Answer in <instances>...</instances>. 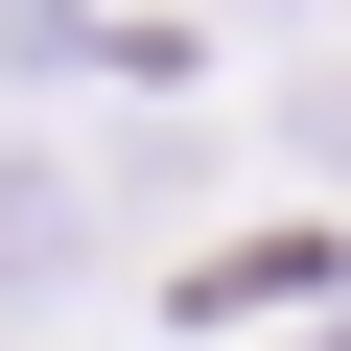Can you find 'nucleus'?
<instances>
[{"label":"nucleus","instance_id":"1","mask_svg":"<svg viewBox=\"0 0 351 351\" xmlns=\"http://www.w3.org/2000/svg\"><path fill=\"white\" fill-rule=\"evenodd\" d=\"M0 258H71V188H0Z\"/></svg>","mask_w":351,"mask_h":351},{"label":"nucleus","instance_id":"2","mask_svg":"<svg viewBox=\"0 0 351 351\" xmlns=\"http://www.w3.org/2000/svg\"><path fill=\"white\" fill-rule=\"evenodd\" d=\"M328 164H351V71H328Z\"/></svg>","mask_w":351,"mask_h":351}]
</instances>
